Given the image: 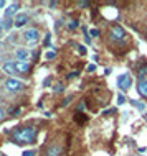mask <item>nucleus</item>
Returning <instances> with one entry per match:
<instances>
[{
	"instance_id": "2",
	"label": "nucleus",
	"mask_w": 147,
	"mask_h": 156,
	"mask_svg": "<svg viewBox=\"0 0 147 156\" xmlns=\"http://www.w3.org/2000/svg\"><path fill=\"white\" fill-rule=\"evenodd\" d=\"M132 84V79L129 74H121L119 77H117V87H119L121 90H127L129 87H131Z\"/></svg>"
},
{
	"instance_id": "16",
	"label": "nucleus",
	"mask_w": 147,
	"mask_h": 156,
	"mask_svg": "<svg viewBox=\"0 0 147 156\" xmlns=\"http://www.w3.org/2000/svg\"><path fill=\"white\" fill-rule=\"evenodd\" d=\"M126 102V99H124V95H119V97H117V104H119V105H123Z\"/></svg>"
},
{
	"instance_id": "28",
	"label": "nucleus",
	"mask_w": 147,
	"mask_h": 156,
	"mask_svg": "<svg viewBox=\"0 0 147 156\" xmlns=\"http://www.w3.org/2000/svg\"><path fill=\"white\" fill-rule=\"evenodd\" d=\"M0 156H7V154H0Z\"/></svg>"
},
{
	"instance_id": "11",
	"label": "nucleus",
	"mask_w": 147,
	"mask_h": 156,
	"mask_svg": "<svg viewBox=\"0 0 147 156\" xmlns=\"http://www.w3.org/2000/svg\"><path fill=\"white\" fill-rule=\"evenodd\" d=\"M3 73L5 74H15L17 73L15 62H5V64H3Z\"/></svg>"
},
{
	"instance_id": "7",
	"label": "nucleus",
	"mask_w": 147,
	"mask_h": 156,
	"mask_svg": "<svg viewBox=\"0 0 147 156\" xmlns=\"http://www.w3.org/2000/svg\"><path fill=\"white\" fill-rule=\"evenodd\" d=\"M137 90H139V94L142 97H145L147 99V79H139V82H137Z\"/></svg>"
},
{
	"instance_id": "10",
	"label": "nucleus",
	"mask_w": 147,
	"mask_h": 156,
	"mask_svg": "<svg viewBox=\"0 0 147 156\" xmlns=\"http://www.w3.org/2000/svg\"><path fill=\"white\" fill-rule=\"evenodd\" d=\"M45 156H61V148L60 146H50Z\"/></svg>"
},
{
	"instance_id": "3",
	"label": "nucleus",
	"mask_w": 147,
	"mask_h": 156,
	"mask_svg": "<svg viewBox=\"0 0 147 156\" xmlns=\"http://www.w3.org/2000/svg\"><path fill=\"white\" fill-rule=\"evenodd\" d=\"M109 38H111L112 41H123L124 38H126V33H124V30L119 27V25H116V27H112L111 28V31H109Z\"/></svg>"
},
{
	"instance_id": "12",
	"label": "nucleus",
	"mask_w": 147,
	"mask_h": 156,
	"mask_svg": "<svg viewBox=\"0 0 147 156\" xmlns=\"http://www.w3.org/2000/svg\"><path fill=\"white\" fill-rule=\"evenodd\" d=\"M17 58H18V61H25L28 58V51L27 49H17Z\"/></svg>"
},
{
	"instance_id": "20",
	"label": "nucleus",
	"mask_w": 147,
	"mask_h": 156,
	"mask_svg": "<svg viewBox=\"0 0 147 156\" xmlns=\"http://www.w3.org/2000/svg\"><path fill=\"white\" fill-rule=\"evenodd\" d=\"M88 71H89V73H94V71H96V66H94V64H89V66H88Z\"/></svg>"
},
{
	"instance_id": "25",
	"label": "nucleus",
	"mask_w": 147,
	"mask_h": 156,
	"mask_svg": "<svg viewBox=\"0 0 147 156\" xmlns=\"http://www.w3.org/2000/svg\"><path fill=\"white\" fill-rule=\"evenodd\" d=\"M78 5H79V7H88V5H89V3H88V2H79Z\"/></svg>"
},
{
	"instance_id": "26",
	"label": "nucleus",
	"mask_w": 147,
	"mask_h": 156,
	"mask_svg": "<svg viewBox=\"0 0 147 156\" xmlns=\"http://www.w3.org/2000/svg\"><path fill=\"white\" fill-rule=\"evenodd\" d=\"M91 35H93V36H98L99 31H98V30H91Z\"/></svg>"
},
{
	"instance_id": "15",
	"label": "nucleus",
	"mask_w": 147,
	"mask_h": 156,
	"mask_svg": "<svg viewBox=\"0 0 147 156\" xmlns=\"http://www.w3.org/2000/svg\"><path fill=\"white\" fill-rule=\"evenodd\" d=\"M68 27L71 28V30H73V28H76V27H78V23H76V22H74V20H71V22L68 23Z\"/></svg>"
},
{
	"instance_id": "21",
	"label": "nucleus",
	"mask_w": 147,
	"mask_h": 156,
	"mask_svg": "<svg viewBox=\"0 0 147 156\" xmlns=\"http://www.w3.org/2000/svg\"><path fill=\"white\" fill-rule=\"evenodd\" d=\"M78 51H79V54H85V53H86L85 46H78Z\"/></svg>"
},
{
	"instance_id": "9",
	"label": "nucleus",
	"mask_w": 147,
	"mask_h": 156,
	"mask_svg": "<svg viewBox=\"0 0 147 156\" xmlns=\"http://www.w3.org/2000/svg\"><path fill=\"white\" fill-rule=\"evenodd\" d=\"M27 22H28V15H25V13H18L15 16V20H13L15 27H23Z\"/></svg>"
},
{
	"instance_id": "17",
	"label": "nucleus",
	"mask_w": 147,
	"mask_h": 156,
	"mask_svg": "<svg viewBox=\"0 0 147 156\" xmlns=\"http://www.w3.org/2000/svg\"><path fill=\"white\" fill-rule=\"evenodd\" d=\"M3 119H5V110H3L2 107H0V122H2Z\"/></svg>"
},
{
	"instance_id": "22",
	"label": "nucleus",
	"mask_w": 147,
	"mask_h": 156,
	"mask_svg": "<svg viewBox=\"0 0 147 156\" xmlns=\"http://www.w3.org/2000/svg\"><path fill=\"white\" fill-rule=\"evenodd\" d=\"M3 30H5V23H3L2 20H0V33H2Z\"/></svg>"
},
{
	"instance_id": "19",
	"label": "nucleus",
	"mask_w": 147,
	"mask_h": 156,
	"mask_svg": "<svg viewBox=\"0 0 147 156\" xmlns=\"http://www.w3.org/2000/svg\"><path fill=\"white\" fill-rule=\"evenodd\" d=\"M22 156H35V153L28 150V151H23V154H22Z\"/></svg>"
},
{
	"instance_id": "23",
	"label": "nucleus",
	"mask_w": 147,
	"mask_h": 156,
	"mask_svg": "<svg viewBox=\"0 0 147 156\" xmlns=\"http://www.w3.org/2000/svg\"><path fill=\"white\" fill-rule=\"evenodd\" d=\"M50 38H51V36H50V35H47V38H45V44H50Z\"/></svg>"
},
{
	"instance_id": "4",
	"label": "nucleus",
	"mask_w": 147,
	"mask_h": 156,
	"mask_svg": "<svg viewBox=\"0 0 147 156\" xmlns=\"http://www.w3.org/2000/svg\"><path fill=\"white\" fill-rule=\"evenodd\" d=\"M22 87H23V84L20 82V81H17V79H7L5 81V89L8 92H18V90H22Z\"/></svg>"
},
{
	"instance_id": "1",
	"label": "nucleus",
	"mask_w": 147,
	"mask_h": 156,
	"mask_svg": "<svg viewBox=\"0 0 147 156\" xmlns=\"http://www.w3.org/2000/svg\"><path fill=\"white\" fill-rule=\"evenodd\" d=\"M36 136V130L33 126H25L13 133V141L15 143H33Z\"/></svg>"
},
{
	"instance_id": "27",
	"label": "nucleus",
	"mask_w": 147,
	"mask_h": 156,
	"mask_svg": "<svg viewBox=\"0 0 147 156\" xmlns=\"http://www.w3.org/2000/svg\"><path fill=\"white\" fill-rule=\"evenodd\" d=\"M2 7H5V2H3V0H0V8Z\"/></svg>"
},
{
	"instance_id": "18",
	"label": "nucleus",
	"mask_w": 147,
	"mask_h": 156,
	"mask_svg": "<svg viewBox=\"0 0 147 156\" xmlns=\"http://www.w3.org/2000/svg\"><path fill=\"white\" fill-rule=\"evenodd\" d=\"M63 90V86L61 84H56V86H55V92H61Z\"/></svg>"
},
{
	"instance_id": "24",
	"label": "nucleus",
	"mask_w": 147,
	"mask_h": 156,
	"mask_svg": "<svg viewBox=\"0 0 147 156\" xmlns=\"http://www.w3.org/2000/svg\"><path fill=\"white\" fill-rule=\"evenodd\" d=\"M74 76H78V73H70V74H68V79H73Z\"/></svg>"
},
{
	"instance_id": "14",
	"label": "nucleus",
	"mask_w": 147,
	"mask_h": 156,
	"mask_svg": "<svg viewBox=\"0 0 147 156\" xmlns=\"http://www.w3.org/2000/svg\"><path fill=\"white\" fill-rule=\"evenodd\" d=\"M55 56H56V53H55V51H48L47 53V59H53Z\"/></svg>"
},
{
	"instance_id": "6",
	"label": "nucleus",
	"mask_w": 147,
	"mask_h": 156,
	"mask_svg": "<svg viewBox=\"0 0 147 156\" xmlns=\"http://www.w3.org/2000/svg\"><path fill=\"white\" fill-rule=\"evenodd\" d=\"M18 8H20V5H18L17 2L10 3V5H8V8H5V16H7V18H12V16H13L17 12H18Z\"/></svg>"
},
{
	"instance_id": "5",
	"label": "nucleus",
	"mask_w": 147,
	"mask_h": 156,
	"mask_svg": "<svg viewBox=\"0 0 147 156\" xmlns=\"http://www.w3.org/2000/svg\"><path fill=\"white\" fill-rule=\"evenodd\" d=\"M23 38L28 41V43H35V41H38L40 33H38V30H36V28H28V30L23 33Z\"/></svg>"
},
{
	"instance_id": "8",
	"label": "nucleus",
	"mask_w": 147,
	"mask_h": 156,
	"mask_svg": "<svg viewBox=\"0 0 147 156\" xmlns=\"http://www.w3.org/2000/svg\"><path fill=\"white\" fill-rule=\"evenodd\" d=\"M15 69H17V73H28V69H30V66H28V62L27 61H17L15 62Z\"/></svg>"
},
{
	"instance_id": "13",
	"label": "nucleus",
	"mask_w": 147,
	"mask_h": 156,
	"mask_svg": "<svg viewBox=\"0 0 147 156\" xmlns=\"http://www.w3.org/2000/svg\"><path fill=\"white\" fill-rule=\"evenodd\" d=\"M131 104L134 105V107H137V108H139V110H144V108H145V105L144 104H141V102H137V100H131Z\"/></svg>"
}]
</instances>
